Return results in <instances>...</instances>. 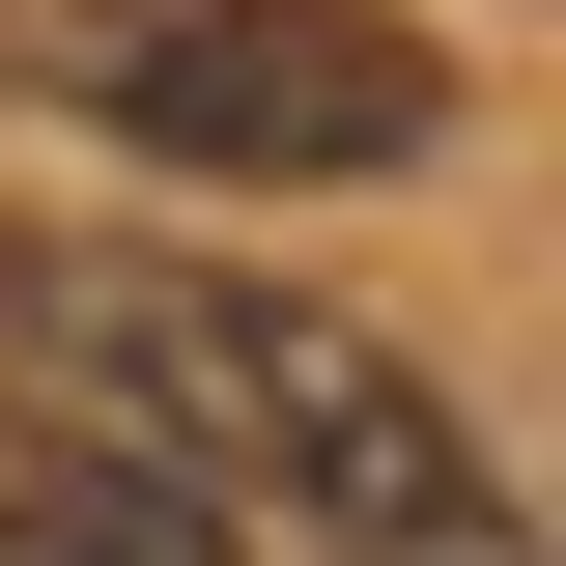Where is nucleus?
Masks as SVG:
<instances>
[{"label":"nucleus","instance_id":"f257e3e1","mask_svg":"<svg viewBox=\"0 0 566 566\" xmlns=\"http://www.w3.org/2000/svg\"><path fill=\"white\" fill-rule=\"evenodd\" d=\"M0 340L57 368L114 453L255 482L283 538H340V566H510L482 424L424 397L368 312H312V283H255V255H114V227H29V255H0Z\"/></svg>","mask_w":566,"mask_h":566},{"label":"nucleus","instance_id":"f03ea898","mask_svg":"<svg viewBox=\"0 0 566 566\" xmlns=\"http://www.w3.org/2000/svg\"><path fill=\"white\" fill-rule=\"evenodd\" d=\"M29 85L199 199H340V170L453 142V57L397 0H29Z\"/></svg>","mask_w":566,"mask_h":566}]
</instances>
